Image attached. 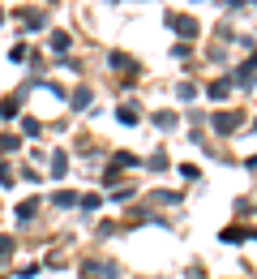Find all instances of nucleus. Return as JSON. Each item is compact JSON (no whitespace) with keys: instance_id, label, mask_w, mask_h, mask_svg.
I'll use <instances>...</instances> for the list:
<instances>
[{"instance_id":"1","label":"nucleus","mask_w":257,"mask_h":279,"mask_svg":"<svg viewBox=\"0 0 257 279\" xmlns=\"http://www.w3.org/2000/svg\"><path fill=\"white\" fill-rule=\"evenodd\" d=\"M9 254H13V241H0V262H4Z\"/></svg>"}]
</instances>
